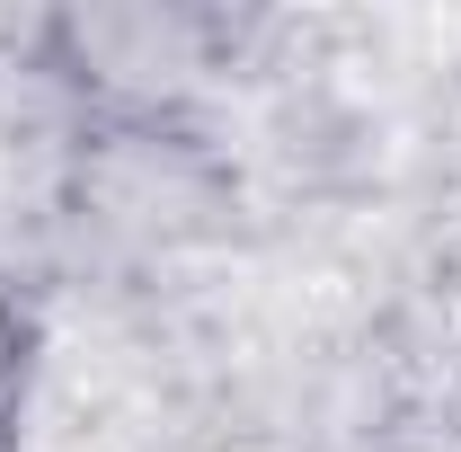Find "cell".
Instances as JSON below:
<instances>
[{
	"mask_svg": "<svg viewBox=\"0 0 461 452\" xmlns=\"http://www.w3.org/2000/svg\"><path fill=\"white\" fill-rule=\"evenodd\" d=\"M54 62L80 89H98L107 107L160 115L169 98H186L222 62V18L160 9V0H133V9H62L54 18Z\"/></svg>",
	"mask_w": 461,
	"mask_h": 452,
	"instance_id": "1",
	"label": "cell"
},
{
	"mask_svg": "<svg viewBox=\"0 0 461 452\" xmlns=\"http://www.w3.org/2000/svg\"><path fill=\"white\" fill-rule=\"evenodd\" d=\"M27 373H36V320L27 302L0 284V444L18 435V408H27Z\"/></svg>",
	"mask_w": 461,
	"mask_h": 452,
	"instance_id": "2",
	"label": "cell"
}]
</instances>
